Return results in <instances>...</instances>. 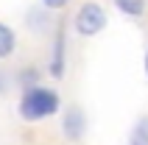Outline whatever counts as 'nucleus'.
<instances>
[{
	"label": "nucleus",
	"instance_id": "f257e3e1",
	"mask_svg": "<svg viewBox=\"0 0 148 145\" xmlns=\"http://www.w3.org/2000/svg\"><path fill=\"white\" fill-rule=\"evenodd\" d=\"M17 112H20V117L25 123H42V120H48V117L62 112V98H59L56 89L36 84V87L23 89V98L17 103Z\"/></svg>",
	"mask_w": 148,
	"mask_h": 145
},
{
	"label": "nucleus",
	"instance_id": "f03ea898",
	"mask_svg": "<svg viewBox=\"0 0 148 145\" xmlns=\"http://www.w3.org/2000/svg\"><path fill=\"white\" fill-rule=\"evenodd\" d=\"M106 25H109V14H106V8L101 3H95V0L81 3L78 11L73 14V31L78 36H84V39H92V36L103 34Z\"/></svg>",
	"mask_w": 148,
	"mask_h": 145
},
{
	"label": "nucleus",
	"instance_id": "7ed1b4c3",
	"mask_svg": "<svg viewBox=\"0 0 148 145\" xmlns=\"http://www.w3.org/2000/svg\"><path fill=\"white\" fill-rule=\"evenodd\" d=\"M87 129H90V120L78 103H70L62 109V134L67 142H81L87 137Z\"/></svg>",
	"mask_w": 148,
	"mask_h": 145
},
{
	"label": "nucleus",
	"instance_id": "20e7f679",
	"mask_svg": "<svg viewBox=\"0 0 148 145\" xmlns=\"http://www.w3.org/2000/svg\"><path fill=\"white\" fill-rule=\"evenodd\" d=\"M64 70H67V34H64V25H59L53 34V45H50L48 72L53 78H64Z\"/></svg>",
	"mask_w": 148,
	"mask_h": 145
},
{
	"label": "nucleus",
	"instance_id": "39448f33",
	"mask_svg": "<svg viewBox=\"0 0 148 145\" xmlns=\"http://www.w3.org/2000/svg\"><path fill=\"white\" fill-rule=\"evenodd\" d=\"M50 8H45L39 3V6H34L28 8V14H25V25H28V31L31 34H48L50 31V25H53V20H50Z\"/></svg>",
	"mask_w": 148,
	"mask_h": 145
},
{
	"label": "nucleus",
	"instance_id": "423d86ee",
	"mask_svg": "<svg viewBox=\"0 0 148 145\" xmlns=\"http://www.w3.org/2000/svg\"><path fill=\"white\" fill-rule=\"evenodd\" d=\"M126 142L129 145H148V114H140V117L132 123Z\"/></svg>",
	"mask_w": 148,
	"mask_h": 145
},
{
	"label": "nucleus",
	"instance_id": "0eeeda50",
	"mask_svg": "<svg viewBox=\"0 0 148 145\" xmlns=\"http://www.w3.org/2000/svg\"><path fill=\"white\" fill-rule=\"evenodd\" d=\"M17 48V34L11 31V25L0 23V59H8Z\"/></svg>",
	"mask_w": 148,
	"mask_h": 145
},
{
	"label": "nucleus",
	"instance_id": "6e6552de",
	"mask_svg": "<svg viewBox=\"0 0 148 145\" xmlns=\"http://www.w3.org/2000/svg\"><path fill=\"white\" fill-rule=\"evenodd\" d=\"M112 3L123 17H143L148 6V0H112Z\"/></svg>",
	"mask_w": 148,
	"mask_h": 145
},
{
	"label": "nucleus",
	"instance_id": "1a4fd4ad",
	"mask_svg": "<svg viewBox=\"0 0 148 145\" xmlns=\"http://www.w3.org/2000/svg\"><path fill=\"white\" fill-rule=\"evenodd\" d=\"M17 81H20V87H23V89H28V87H36V84L42 81V72L36 70V67H25V70L20 72V75H17Z\"/></svg>",
	"mask_w": 148,
	"mask_h": 145
},
{
	"label": "nucleus",
	"instance_id": "9d476101",
	"mask_svg": "<svg viewBox=\"0 0 148 145\" xmlns=\"http://www.w3.org/2000/svg\"><path fill=\"white\" fill-rule=\"evenodd\" d=\"M42 6L50 8V11H62V8L70 6V0H42Z\"/></svg>",
	"mask_w": 148,
	"mask_h": 145
},
{
	"label": "nucleus",
	"instance_id": "9b49d317",
	"mask_svg": "<svg viewBox=\"0 0 148 145\" xmlns=\"http://www.w3.org/2000/svg\"><path fill=\"white\" fill-rule=\"evenodd\" d=\"M6 89H8V75H6L3 70H0V95H3Z\"/></svg>",
	"mask_w": 148,
	"mask_h": 145
},
{
	"label": "nucleus",
	"instance_id": "f8f14e48",
	"mask_svg": "<svg viewBox=\"0 0 148 145\" xmlns=\"http://www.w3.org/2000/svg\"><path fill=\"white\" fill-rule=\"evenodd\" d=\"M143 70H145V78H148V50H145V56H143Z\"/></svg>",
	"mask_w": 148,
	"mask_h": 145
}]
</instances>
